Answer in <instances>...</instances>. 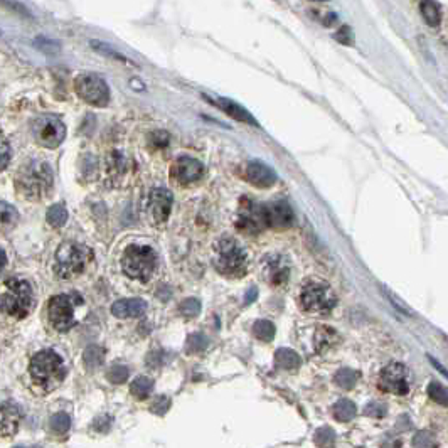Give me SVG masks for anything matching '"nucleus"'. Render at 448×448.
I'll list each match as a JSON object with an SVG mask.
<instances>
[{
    "label": "nucleus",
    "instance_id": "nucleus-37",
    "mask_svg": "<svg viewBox=\"0 0 448 448\" xmlns=\"http://www.w3.org/2000/svg\"><path fill=\"white\" fill-rule=\"evenodd\" d=\"M383 290H384V293H386V298L391 302V305L395 307V309H398L399 312L404 314V315H415V312H413V310L409 309V307L404 304V302L401 300L398 295H396V293H392L391 290H388L386 287H383Z\"/></svg>",
    "mask_w": 448,
    "mask_h": 448
},
{
    "label": "nucleus",
    "instance_id": "nucleus-16",
    "mask_svg": "<svg viewBox=\"0 0 448 448\" xmlns=\"http://www.w3.org/2000/svg\"><path fill=\"white\" fill-rule=\"evenodd\" d=\"M204 174V165L192 157H179L172 165V177L179 184L187 186L199 181Z\"/></svg>",
    "mask_w": 448,
    "mask_h": 448
},
{
    "label": "nucleus",
    "instance_id": "nucleus-19",
    "mask_svg": "<svg viewBox=\"0 0 448 448\" xmlns=\"http://www.w3.org/2000/svg\"><path fill=\"white\" fill-rule=\"evenodd\" d=\"M212 103H215L219 110H223L226 115H229V117H231L233 120L241 122V123H248V125H253V127H258V122L255 120L253 115H251L248 110L245 108V106L238 105L236 101L228 100V98H216V100H212Z\"/></svg>",
    "mask_w": 448,
    "mask_h": 448
},
{
    "label": "nucleus",
    "instance_id": "nucleus-8",
    "mask_svg": "<svg viewBox=\"0 0 448 448\" xmlns=\"http://www.w3.org/2000/svg\"><path fill=\"white\" fill-rule=\"evenodd\" d=\"M31 132L34 140L46 148H56L66 139V125L58 115H39L32 120Z\"/></svg>",
    "mask_w": 448,
    "mask_h": 448
},
{
    "label": "nucleus",
    "instance_id": "nucleus-32",
    "mask_svg": "<svg viewBox=\"0 0 448 448\" xmlns=\"http://www.w3.org/2000/svg\"><path fill=\"white\" fill-rule=\"evenodd\" d=\"M128 376H130V371H128L127 366L123 364H113L112 368L106 371V378H108V381L113 384L125 383Z\"/></svg>",
    "mask_w": 448,
    "mask_h": 448
},
{
    "label": "nucleus",
    "instance_id": "nucleus-18",
    "mask_svg": "<svg viewBox=\"0 0 448 448\" xmlns=\"http://www.w3.org/2000/svg\"><path fill=\"white\" fill-rule=\"evenodd\" d=\"M147 312V302L142 298H122L112 305V314L117 319L142 317Z\"/></svg>",
    "mask_w": 448,
    "mask_h": 448
},
{
    "label": "nucleus",
    "instance_id": "nucleus-2",
    "mask_svg": "<svg viewBox=\"0 0 448 448\" xmlns=\"http://www.w3.org/2000/svg\"><path fill=\"white\" fill-rule=\"evenodd\" d=\"M215 267L224 276H241L246 273L248 256L234 238H221L215 246Z\"/></svg>",
    "mask_w": 448,
    "mask_h": 448
},
{
    "label": "nucleus",
    "instance_id": "nucleus-34",
    "mask_svg": "<svg viewBox=\"0 0 448 448\" xmlns=\"http://www.w3.org/2000/svg\"><path fill=\"white\" fill-rule=\"evenodd\" d=\"M179 312L187 319L198 317L200 312V302L198 300V298H187V300H184L181 305H179Z\"/></svg>",
    "mask_w": 448,
    "mask_h": 448
},
{
    "label": "nucleus",
    "instance_id": "nucleus-5",
    "mask_svg": "<svg viewBox=\"0 0 448 448\" xmlns=\"http://www.w3.org/2000/svg\"><path fill=\"white\" fill-rule=\"evenodd\" d=\"M34 305L32 287L29 281L11 279L6 281V292L0 295V310L15 319H25Z\"/></svg>",
    "mask_w": 448,
    "mask_h": 448
},
{
    "label": "nucleus",
    "instance_id": "nucleus-49",
    "mask_svg": "<svg viewBox=\"0 0 448 448\" xmlns=\"http://www.w3.org/2000/svg\"><path fill=\"white\" fill-rule=\"evenodd\" d=\"M17 448H23V447H17Z\"/></svg>",
    "mask_w": 448,
    "mask_h": 448
},
{
    "label": "nucleus",
    "instance_id": "nucleus-48",
    "mask_svg": "<svg viewBox=\"0 0 448 448\" xmlns=\"http://www.w3.org/2000/svg\"><path fill=\"white\" fill-rule=\"evenodd\" d=\"M248 295H250V297H248V298H246V302H248V304H250V302H251V300H255V298H256V290H255V288H251V290H250V293H248Z\"/></svg>",
    "mask_w": 448,
    "mask_h": 448
},
{
    "label": "nucleus",
    "instance_id": "nucleus-12",
    "mask_svg": "<svg viewBox=\"0 0 448 448\" xmlns=\"http://www.w3.org/2000/svg\"><path fill=\"white\" fill-rule=\"evenodd\" d=\"M379 390L390 395L404 396L409 391V371L401 362H391L379 374Z\"/></svg>",
    "mask_w": 448,
    "mask_h": 448
},
{
    "label": "nucleus",
    "instance_id": "nucleus-3",
    "mask_svg": "<svg viewBox=\"0 0 448 448\" xmlns=\"http://www.w3.org/2000/svg\"><path fill=\"white\" fill-rule=\"evenodd\" d=\"M159 258L151 246L128 245L122 256V268L127 276L139 281H148L157 270Z\"/></svg>",
    "mask_w": 448,
    "mask_h": 448
},
{
    "label": "nucleus",
    "instance_id": "nucleus-9",
    "mask_svg": "<svg viewBox=\"0 0 448 448\" xmlns=\"http://www.w3.org/2000/svg\"><path fill=\"white\" fill-rule=\"evenodd\" d=\"M83 304V298L76 293H61L49 300V322L56 331L66 332L75 327V307Z\"/></svg>",
    "mask_w": 448,
    "mask_h": 448
},
{
    "label": "nucleus",
    "instance_id": "nucleus-47",
    "mask_svg": "<svg viewBox=\"0 0 448 448\" xmlns=\"http://www.w3.org/2000/svg\"><path fill=\"white\" fill-rule=\"evenodd\" d=\"M6 264H7L6 251L0 248V275H2V271H4V268H6Z\"/></svg>",
    "mask_w": 448,
    "mask_h": 448
},
{
    "label": "nucleus",
    "instance_id": "nucleus-31",
    "mask_svg": "<svg viewBox=\"0 0 448 448\" xmlns=\"http://www.w3.org/2000/svg\"><path fill=\"white\" fill-rule=\"evenodd\" d=\"M357 381V374L354 373L352 369H340L339 373L335 374V384L340 386L343 390H352L354 384Z\"/></svg>",
    "mask_w": 448,
    "mask_h": 448
},
{
    "label": "nucleus",
    "instance_id": "nucleus-45",
    "mask_svg": "<svg viewBox=\"0 0 448 448\" xmlns=\"http://www.w3.org/2000/svg\"><path fill=\"white\" fill-rule=\"evenodd\" d=\"M349 39H352V36H351V29L349 27H343V31H340L339 34H337V41L339 42H344V44H351V41Z\"/></svg>",
    "mask_w": 448,
    "mask_h": 448
},
{
    "label": "nucleus",
    "instance_id": "nucleus-6",
    "mask_svg": "<svg viewBox=\"0 0 448 448\" xmlns=\"http://www.w3.org/2000/svg\"><path fill=\"white\" fill-rule=\"evenodd\" d=\"M93 260V251L88 246L75 241H66L56 251V273L61 279H75L81 275Z\"/></svg>",
    "mask_w": 448,
    "mask_h": 448
},
{
    "label": "nucleus",
    "instance_id": "nucleus-26",
    "mask_svg": "<svg viewBox=\"0 0 448 448\" xmlns=\"http://www.w3.org/2000/svg\"><path fill=\"white\" fill-rule=\"evenodd\" d=\"M152 390H153V381H152L151 378H147V376L136 378L135 381L132 383V386H130L132 395H134L136 399L148 398V396H151Z\"/></svg>",
    "mask_w": 448,
    "mask_h": 448
},
{
    "label": "nucleus",
    "instance_id": "nucleus-25",
    "mask_svg": "<svg viewBox=\"0 0 448 448\" xmlns=\"http://www.w3.org/2000/svg\"><path fill=\"white\" fill-rule=\"evenodd\" d=\"M46 219H48V223L53 226V228H63L68 221L66 206H64V204H53V206L48 209Z\"/></svg>",
    "mask_w": 448,
    "mask_h": 448
},
{
    "label": "nucleus",
    "instance_id": "nucleus-41",
    "mask_svg": "<svg viewBox=\"0 0 448 448\" xmlns=\"http://www.w3.org/2000/svg\"><path fill=\"white\" fill-rule=\"evenodd\" d=\"M386 411H388L386 407H384V404H381V403H371L364 409L366 415L371 416V418H383L384 415H386Z\"/></svg>",
    "mask_w": 448,
    "mask_h": 448
},
{
    "label": "nucleus",
    "instance_id": "nucleus-40",
    "mask_svg": "<svg viewBox=\"0 0 448 448\" xmlns=\"http://www.w3.org/2000/svg\"><path fill=\"white\" fill-rule=\"evenodd\" d=\"M36 46L39 49L44 51V53H48V54H56L58 51H59V46L56 44V42L46 39V37H37Z\"/></svg>",
    "mask_w": 448,
    "mask_h": 448
},
{
    "label": "nucleus",
    "instance_id": "nucleus-33",
    "mask_svg": "<svg viewBox=\"0 0 448 448\" xmlns=\"http://www.w3.org/2000/svg\"><path fill=\"white\" fill-rule=\"evenodd\" d=\"M207 347V339L203 334H192L186 340V351L189 354L203 352Z\"/></svg>",
    "mask_w": 448,
    "mask_h": 448
},
{
    "label": "nucleus",
    "instance_id": "nucleus-42",
    "mask_svg": "<svg viewBox=\"0 0 448 448\" xmlns=\"http://www.w3.org/2000/svg\"><path fill=\"white\" fill-rule=\"evenodd\" d=\"M151 142H152L153 147H157V148L167 147L169 134L167 132H153L152 136H151Z\"/></svg>",
    "mask_w": 448,
    "mask_h": 448
},
{
    "label": "nucleus",
    "instance_id": "nucleus-38",
    "mask_svg": "<svg viewBox=\"0 0 448 448\" xmlns=\"http://www.w3.org/2000/svg\"><path fill=\"white\" fill-rule=\"evenodd\" d=\"M328 339H332V340H337V334L334 331H332V328H326V327H322L319 331V334H317V345H319V349H326V347H328V345H331V340Z\"/></svg>",
    "mask_w": 448,
    "mask_h": 448
},
{
    "label": "nucleus",
    "instance_id": "nucleus-14",
    "mask_svg": "<svg viewBox=\"0 0 448 448\" xmlns=\"http://www.w3.org/2000/svg\"><path fill=\"white\" fill-rule=\"evenodd\" d=\"M264 221H267V228L287 229L293 223L292 207L283 199L271 200L270 204H264Z\"/></svg>",
    "mask_w": 448,
    "mask_h": 448
},
{
    "label": "nucleus",
    "instance_id": "nucleus-24",
    "mask_svg": "<svg viewBox=\"0 0 448 448\" xmlns=\"http://www.w3.org/2000/svg\"><path fill=\"white\" fill-rule=\"evenodd\" d=\"M332 413L337 421H351L356 416V404L351 399H340L335 403Z\"/></svg>",
    "mask_w": 448,
    "mask_h": 448
},
{
    "label": "nucleus",
    "instance_id": "nucleus-44",
    "mask_svg": "<svg viewBox=\"0 0 448 448\" xmlns=\"http://www.w3.org/2000/svg\"><path fill=\"white\" fill-rule=\"evenodd\" d=\"M169 407H170L169 398H165V396H162V398H157V401L152 404L151 409H152L153 413H157V415H164V413L169 409Z\"/></svg>",
    "mask_w": 448,
    "mask_h": 448
},
{
    "label": "nucleus",
    "instance_id": "nucleus-15",
    "mask_svg": "<svg viewBox=\"0 0 448 448\" xmlns=\"http://www.w3.org/2000/svg\"><path fill=\"white\" fill-rule=\"evenodd\" d=\"M172 204H174V196L169 189H164V187H155V189L151 191L147 207L155 223L160 224L169 219L170 211H172Z\"/></svg>",
    "mask_w": 448,
    "mask_h": 448
},
{
    "label": "nucleus",
    "instance_id": "nucleus-4",
    "mask_svg": "<svg viewBox=\"0 0 448 448\" xmlns=\"http://www.w3.org/2000/svg\"><path fill=\"white\" fill-rule=\"evenodd\" d=\"M31 376L37 386L42 390H53L66 376V368H64L63 357L58 352L41 351L32 357L31 361Z\"/></svg>",
    "mask_w": 448,
    "mask_h": 448
},
{
    "label": "nucleus",
    "instance_id": "nucleus-28",
    "mask_svg": "<svg viewBox=\"0 0 448 448\" xmlns=\"http://www.w3.org/2000/svg\"><path fill=\"white\" fill-rule=\"evenodd\" d=\"M253 334L256 339L263 340V343H270L275 335V326L270 320H258L253 326Z\"/></svg>",
    "mask_w": 448,
    "mask_h": 448
},
{
    "label": "nucleus",
    "instance_id": "nucleus-20",
    "mask_svg": "<svg viewBox=\"0 0 448 448\" xmlns=\"http://www.w3.org/2000/svg\"><path fill=\"white\" fill-rule=\"evenodd\" d=\"M20 409L15 403H7L0 404V433L2 435H14L17 432V426L20 421Z\"/></svg>",
    "mask_w": 448,
    "mask_h": 448
},
{
    "label": "nucleus",
    "instance_id": "nucleus-21",
    "mask_svg": "<svg viewBox=\"0 0 448 448\" xmlns=\"http://www.w3.org/2000/svg\"><path fill=\"white\" fill-rule=\"evenodd\" d=\"M19 223V211L8 203H0V229L11 231Z\"/></svg>",
    "mask_w": 448,
    "mask_h": 448
},
{
    "label": "nucleus",
    "instance_id": "nucleus-1",
    "mask_svg": "<svg viewBox=\"0 0 448 448\" xmlns=\"http://www.w3.org/2000/svg\"><path fill=\"white\" fill-rule=\"evenodd\" d=\"M17 189L27 199L44 198L53 189V170L46 162L32 160L17 176Z\"/></svg>",
    "mask_w": 448,
    "mask_h": 448
},
{
    "label": "nucleus",
    "instance_id": "nucleus-13",
    "mask_svg": "<svg viewBox=\"0 0 448 448\" xmlns=\"http://www.w3.org/2000/svg\"><path fill=\"white\" fill-rule=\"evenodd\" d=\"M263 276L271 287H285L290 280V260L285 255H268L263 260Z\"/></svg>",
    "mask_w": 448,
    "mask_h": 448
},
{
    "label": "nucleus",
    "instance_id": "nucleus-23",
    "mask_svg": "<svg viewBox=\"0 0 448 448\" xmlns=\"http://www.w3.org/2000/svg\"><path fill=\"white\" fill-rule=\"evenodd\" d=\"M103 359H105V349L100 347V345H88V347L84 349L83 361L88 369L100 368V366L103 364Z\"/></svg>",
    "mask_w": 448,
    "mask_h": 448
},
{
    "label": "nucleus",
    "instance_id": "nucleus-29",
    "mask_svg": "<svg viewBox=\"0 0 448 448\" xmlns=\"http://www.w3.org/2000/svg\"><path fill=\"white\" fill-rule=\"evenodd\" d=\"M49 425H51V430H53L54 433H56V435H64V433L68 432V430H70L71 420H70V416L66 415V413L59 411V413H56V415L51 416Z\"/></svg>",
    "mask_w": 448,
    "mask_h": 448
},
{
    "label": "nucleus",
    "instance_id": "nucleus-22",
    "mask_svg": "<svg viewBox=\"0 0 448 448\" xmlns=\"http://www.w3.org/2000/svg\"><path fill=\"white\" fill-rule=\"evenodd\" d=\"M275 361L276 366L283 369H295L300 366V356L292 349H279L275 354Z\"/></svg>",
    "mask_w": 448,
    "mask_h": 448
},
{
    "label": "nucleus",
    "instance_id": "nucleus-17",
    "mask_svg": "<svg viewBox=\"0 0 448 448\" xmlns=\"http://www.w3.org/2000/svg\"><path fill=\"white\" fill-rule=\"evenodd\" d=\"M246 179L256 187L268 189V187H271L276 182V174L275 170L268 167L263 162L253 160L250 162L248 167H246Z\"/></svg>",
    "mask_w": 448,
    "mask_h": 448
},
{
    "label": "nucleus",
    "instance_id": "nucleus-36",
    "mask_svg": "<svg viewBox=\"0 0 448 448\" xmlns=\"http://www.w3.org/2000/svg\"><path fill=\"white\" fill-rule=\"evenodd\" d=\"M411 443L415 448H437V440L430 432L416 433Z\"/></svg>",
    "mask_w": 448,
    "mask_h": 448
},
{
    "label": "nucleus",
    "instance_id": "nucleus-7",
    "mask_svg": "<svg viewBox=\"0 0 448 448\" xmlns=\"http://www.w3.org/2000/svg\"><path fill=\"white\" fill-rule=\"evenodd\" d=\"M337 304V295L331 285L320 280H309L302 287L300 305L309 314H328Z\"/></svg>",
    "mask_w": 448,
    "mask_h": 448
},
{
    "label": "nucleus",
    "instance_id": "nucleus-10",
    "mask_svg": "<svg viewBox=\"0 0 448 448\" xmlns=\"http://www.w3.org/2000/svg\"><path fill=\"white\" fill-rule=\"evenodd\" d=\"M75 89L81 100L93 106H106L110 103V88L106 81L98 75H79L75 79Z\"/></svg>",
    "mask_w": 448,
    "mask_h": 448
},
{
    "label": "nucleus",
    "instance_id": "nucleus-43",
    "mask_svg": "<svg viewBox=\"0 0 448 448\" xmlns=\"http://www.w3.org/2000/svg\"><path fill=\"white\" fill-rule=\"evenodd\" d=\"M8 162H11V147L7 142L0 140V170L7 169Z\"/></svg>",
    "mask_w": 448,
    "mask_h": 448
},
{
    "label": "nucleus",
    "instance_id": "nucleus-27",
    "mask_svg": "<svg viewBox=\"0 0 448 448\" xmlns=\"http://www.w3.org/2000/svg\"><path fill=\"white\" fill-rule=\"evenodd\" d=\"M421 8V14H423L426 24L432 25V27H435V25L440 24V19H442V12H440V6L435 2H423L420 6Z\"/></svg>",
    "mask_w": 448,
    "mask_h": 448
},
{
    "label": "nucleus",
    "instance_id": "nucleus-35",
    "mask_svg": "<svg viewBox=\"0 0 448 448\" xmlns=\"http://www.w3.org/2000/svg\"><path fill=\"white\" fill-rule=\"evenodd\" d=\"M314 442L322 448H331L335 442V435L331 428H320L317 430V433H315Z\"/></svg>",
    "mask_w": 448,
    "mask_h": 448
},
{
    "label": "nucleus",
    "instance_id": "nucleus-11",
    "mask_svg": "<svg viewBox=\"0 0 448 448\" xmlns=\"http://www.w3.org/2000/svg\"><path fill=\"white\" fill-rule=\"evenodd\" d=\"M236 226L241 233L256 234L267 228L264 221V204H258L248 198L241 199L240 211H238Z\"/></svg>",
    "mask_w": 448,
    "mask_h": 448
},
{
    "label": "nucleus",
    "instance_id": "nucleus-39",
    "mask_svg": "<svg viewBox=\"0 0 448 448\" xmlns=\"http://www.w3.org/2000/svg\"><path fill=\"white\" fill-rule=\"evenodd\" d=\"M91 46L95 49H98L100 51L101 54H105V56H112V58H115V59H118V61H127L125 58L122 56V54H118L117 51H113L112 48H110V46H106V44H103V42H96V41H91Z\"/></svg>",
    "mask_w": 448,
    "mask_h": 448
},
{
    "label": "nucleus",
    "instance_id": "nucleus-46",
    "mask_svg": "<svg viewBox=\"0 0 448 448\" xmlns=\"http://www.w3.org/2000/svg\"><path fill=\"white\" fill-rule=\"evenodd\" d=\"M428 359H430V361H432L433 368H437V369H438V371H440V373L443 374V376H447V378H448V371H447L445 368H443V366L440 364V362H438L437 359H433V357H430V356H428Z\"/></svg>",
    "mask_w": 448,
    "mask_h": 448
},
{
    "label": "nucleus",
    "instance_id": "nucleus-30",
    "mask_svg": "<svg viewBox=\"0 0 448 448\" xmlns=\"http://www.w3.org/2000/svg\"><path fill=\"white\" fill-rule=\"evenodd\" d=\"M428 395L435 403L442 404V407H448V390L445 386H442L440 383L432 381L428 384Z\"/></svg>",
    "mask_w": 448,
    "mask_h": 448
}]
</instances>
